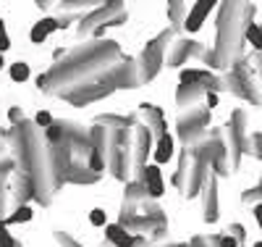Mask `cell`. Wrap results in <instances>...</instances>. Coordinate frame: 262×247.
I'll use <instances>...</instances> for the list:
<instances>
[{
  "instance_id": "1",
  "label": "cell",
  "mask_w": 262,
  "mask_h": 247,
  "mask_svg": "<svg viewBox=\"0 0 262 247\" xmlns=\"http://www.w3.org/2000/svg\"><path fill=\"white\" fill-rule=\"evenodd\" d=\"M254 6H223L221 8V32H217V50L212 55V63L231 66L238 53H242L244 29L252 24Z\"/></svg>"
},
{
  "instance_id": "2",
  "label": "cell",
  "mask_w": 262,
  "mask_h": 247,
  "mask_svg": "<svg viewBox=\"0 0 262 247\" xmlns=\"http://www.w3.org/2000/svg\"><path fill=\"white\" fill-rule=\"evenodd\" d=\"M226 89H231V92L238 95V98L249 100L252 105H262V82L252 71L249 61H242V63L233 66L231 77L226 79Z\"/></svg>"
},
{
  "instance_id": "3",
  "label": "cell",
  "mask_w": 262,
  "mask_h": 247,
  "mask_svg": "<svg viewBox=\"0 0 262 247\" xmlns=\"http://www.w3.org/2000/svg\"><path fill=\"white\" fill-rule=\"evenodd\" d=\"M210 11H212V3H210V0H202V3L191 6L189 13H186V18H184V27H186L189 32H196V29L205 24V18L210 16Z\"/></svg>"
},
{
  "instance_id": "4",
  "label": "cell",
  "mask_w": 262,
  "mask_h": 247,
  "mask_svg": "<svg viewBox=\"0 0 262 247\" xmlns=\"http://www.w3.org/2000/svg\"><path fill=\"white\" fill-rule=\"evenodd\" d=\"M144 184H147V192L152 197H160L163 195V176H160V168L158 166H144Z\"/></svg>"
},
{
  "instance_id": "5",
  "label": "cell",
  "mask_w": 262,
  "mask_h": 247,
  "mask_svg": "<svg viewBox=\"0 0 262 247\" xmlns=\"http://www.w3.org/2000/svg\"><path fill=\"white\" fill-rule=\"evenodd\" d=\"M105 237L111 239L116 247H131V237H128V232L121 226V223H107V226H105Z\"/></svg>"
},
{
  "instance_id": "6",
  "label": "cell",
  "mask_w": 262,
  "mask_h": 247,
  "mask_svg": "<svg viewBox=\"0 0 262 247\" xmlns=\"http://www.w3.org/2000/svg\"><path fill=\"white\" fill-rule=\"evenodd\" d=\"M215 218H217V195H215V179H210L205 189V221Z\"/></svg>"
},
{
  "instance_id": "7",
  "label": "cell",
  "mask_w": 262,
  "mask_h": 247,
  "mask_svg": "<svg viewBox=\"0 0 262 247\" xmlns=\"http://www.w3.org/2000/svg\"><path fill=\"white\" fill-rule=\"evenodd\" d=\"M170 155H173V140L168 137V134H163L160 142H158V150H155V161H158V163H168ZM158 163H155V166H158Z\"/></svg>"
},
{
  "instance_id": "8",
  "label": "cell",
  "mask_w": 262,
  "mask_h": 247,
  "mask_svg": "<svg viewBox=\"0 0 262 247\" xmlns=\"http://www.w3.org/2000/svg\"><path fill=\"white\" fill-rule=\"evenodd\" d=\"M32 216H34V213H32V208H29V205H18V208H16V213H13V216H8L3 223H6V226H8V223H27V221H32Z\"/></svg>"
},
{
  "instance_id": "9",
  "label": "cell",
  "mask_w": 262,
  "mask_h": 247,
  "mask_svg": "<svg viewBox=\"0 0 262 247\" xmlns=\"http://www.w3.org/2000/svg\"><path fill=\"white\" fill-rule=\"evenodd\" d=\"M244 37L254 45V48H257V53H262V32H259V27L257 24H249L247 29H244Z\"/></svg>"
},
{
  "instance_id": "10",
  "label": "cell",
  "mask_w": 262,
  "mask_h": 247,
  "mask_svg": "<svg viewBox=\"0 0 262 247\" xmlns=\"http://www.w3.org/2000/svg\"><path fill=\"white\" fill-rule=\"evenodd\" d=\"M11 79H13V82H27V79H29V66L21 63V61L13 63V66H11Z\"/></svg>"
},
{
  "instance_id": "11",
  "label": "cell",
  "mask_w": 262,
  "mask_h": 247,
  "mask_svg": "<svg viewBox=\"0 0 262 247\" xmlns=\"http://www.w3.org/2000/svg\"><path fill=\"white\" fill-rule=\"evenodd\" d=\"M29 40H32L34 45H42V42L48 40V29H45V27H42L39 21H37V24L32 27V32H29Z\"/></svg>"
},
{
  "instance_id": "12",
  "label": "cell",
  "mask_w": 262,
  "mask_h": 247,
  "mask_svg": "<svg viewBox=\"0 0 262 247\" xmlns=\"http://www.w3.org/2000/svg\"><path fill=\"white\" fill-rule=\"evenodd\" d=\"M90 223H92V226H107V213L102 208H95L90 213Z\"/></svg>"
},
{
  "instance_id": "13",
  "label": "cell",
  "mask_w": 262,
  "mask_h": 247,
  "mask_svg": "<svg viewBox=\"0 0 262 247\" xmlns=\"http://www.w3.org/2000/svg\"><path fill=\"white\" fill-rule=\"evenodd\" d=\"M249 66H252V71L257 74V79L262 82V53H254V55L249 58Z\"/></svg>"
},
{
  "instance_id": "14",
  "label": "cell",
  "mask_w": 262,
  "mask_h": 247,
  "mask_svg": "<svg viewBox=\"0 0 262 247\" xmlns=\"http://www.w3.org/2000/svg\"><path fill=\"white\" fill-rule=\"evenodd\" d=\"M34 121H37V126H42V129H48V126H53V116L48 113V110H39V113L34 116Z\"/></svg>"
},
{
  "instance_id": "15",
  "label": "cell",
  "mask_w": 262,
  "mask_h": 247,
  "mask_svg": "<svg viewBox=\"0 0 262 247\" xmlns=\"http://www.w3.org/2000/svg\"><path fill=\"white\" fill-rule=\"evenodd\" d=\"M8 48H11V40H8V34H6V24H3V18H0V55H3Z\"/></svg>"
},
{
  "instance_id": "16",
  "label": "cell",
  "mask_w": 262,
  "mask_h": 247,
  "mask_svg": "<svg viewBox=\"0 0 262 247\" xmlns=\"http://www.w3.org/2000/svg\"><path fill=\"white\" fill-rule=\"evenodd\" d=\"M39 24H42V27H45V29H48V34H50V32H55V29L60 27V24H58V21H55V18H42V21H39Z\"/></svg>"
},
{
  "instance_id": "17",
  "label": "cell",
  "mask_w": 262,
  "mask_h": 247,
  "mask_svg": "<svg viewBox=\"0 0 262 247\" xmlns=\"http://www.w3.org/2000/svg\"><path fill=\"white\" fill-rule=\"evenodd\" d=\"M0 247H16V239H13V237L6 232L3 237H0Z\"/></svg>"
},
{
  "instance_id": "18",
  "label": "cell",
  "mask_w": 262,
  "mask_h": 247,
  "mask_svg": "<svg viewBox=\"0 0 262 247\" xmlns=\"http://www.w3.org/2000/svg\"><path fill=\"white\" fill-rule=\"evenodd\" d=\"M48 137H50V140H58V137H60L58 126H48Z\"/></svg>"
},
{
  "instance_id": "19",
  "label": "cell",
  "mask_w": 262,
  "mask_h": 247,
  "mask_svg": "<svg viewBox=\"0 0 262 247\" xmlns=\"http://www.w3.org/2000/svg\"><path fill=\"white\" fill-rule=\"evenodd\" d=\"M217 105V95L215 92H207V108H215Z\"/></svg>"
},
{
  "instance_id": "20",
  "label": "cell",
  "mask_w": 262,
  "mask_h": 247,
  "mask_svg": "<svg viewBox=\"0 0 262 247\" xmlns=\"http://www.w3.org/2000/svg\"><path fill=\"white\" fill-rule=\"evenodd\" d=\"M254 218H257V223H259V229H262V205H257V208H254Z\"/></svg>"
},
{
  "instance_id": "21",
  "label": "cell",
  "mask_w": 262,
  "mask_h": 247,
  "mask_svg": "<svg viewBox=\"0 0 262 247\" xmlns=\"http://www.w3.org/2000/svg\"><path fill=\"white\" fill-rule=\"evenodd\" d=\"M6 232H8V226H6V223H3V221H0V237H3Z\"/></svg>"
},
{
  "instance_id": "22",
  "label": "cell",
  "mask_w": 262,
  "mask_h": 247,
  "mask_svg": "<svg viewBox=\"0 0 262 247\" xmlns=\"http://www.w3.org/2000/svg\"><path fill=\"white\" fill-rule=\"evenodd\" d=\"M3 66H6V61H3V55H0V69H3Z\"/></svg>"
},
{
  "instance_id": "23",
  "label": "cell",
  "mask_w": 262,
  "mask_h": 247,
  "mask_svg": "<svg viewBox=\"0 0 262 247\" xmlns=\"http://www.w3.org/2000/svg\"><path fill=\"white\" fill-rule=\"evenodd\" d=\"M252 247H262V242H257V244H252Z\"/></svg>"
}]
</instances>
